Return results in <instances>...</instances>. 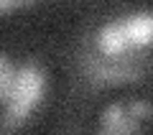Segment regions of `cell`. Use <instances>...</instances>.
<instances>
[{"label": "cell", "instance_id": "1", "mask_svg": "<svg viewBox=\"0 0 153 135\" xmlns=\"http://www.w3.org/2000/svg\"><path fill=\"white\" fill-rule=\"evenodd\" d=\"M76 49L102 59H153V10H130L107 18Z\"/></svg>", "mask_w": 153, "mask_h": 135}, {"label": "cell", "instance_id": "2", "mask_svg": "<svg viewBox=\"0 0 153 135\" xmlns=\"http://www.w3.org/2000/svg\"><path fill=\"white\" fill-rule=\"evenodd\" d=\"M46 97V71L38 61H21L18 79L8 102L0 107V133L26 128Z\"/></svg>", "mask_w": 153, "mask_h": 135}, {"label": "cell", "instance_id": "3", "mask_svg": "<svg viewBox=\"0 0 153 135\" xmlns=\"http://www.w3.org/2000/svg\"><path fill=\"white\" fill-rule=\"evenodd\" d=\"M153 120V105L148 99H115L100 112L97 130L102 135H133Z\"/></svg>", "mask_w": 153, "mask_h": 135}, {"label": "cell", "instance_id": "4", "mask_svg": "<svg viewBox=\"0 0 153 135\" xmlns=\"http://www.w3.org/2000/svg\"><path fill=\"white\" fill-rule=\"evenodd\" d=\"M18 69H21V61H13L10 56H5L0 51V107L8 102L13 87H16Z\"/></svg>", "mask_w": 153, "mask_h": 135}, {"label": "cell", "instance_id": "5", "mask_svg": "<svg viewBox=\"0 0 153 135\" xmlns=\"http://www.w3.org/2000/svg\"><path fill=\"white\" fill-rule=\"evenodd\" d=\"M38 0H0V16H13L18 10H28Z\"/></svg>", "mask_w": 153, "mask_h": 135}]
</instances>
